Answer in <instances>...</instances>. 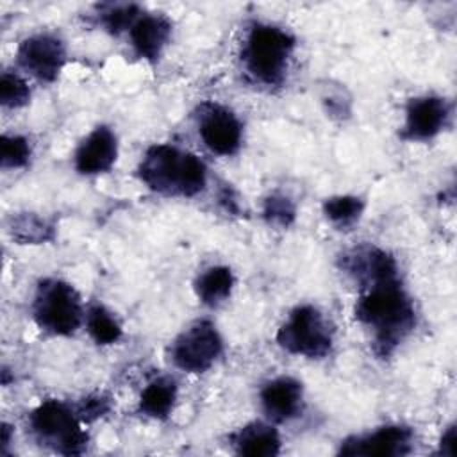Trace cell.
I'll return each mask as SVG.
<instances>
[{
	"label": "cell",
	"mask_w": 457,
	"mask_h": 457,
	"mask_svg": "<svg viewBox=\"0 0 457 457\" xmlns=\"http://www.w3.org/2000/svg\"><path fill=\"white\" fill-rule=\"evenodd\" d=\"M293 45V37L286 30L273 25H255L250 30L245 48V61L250 73L268 86L278 84L284 77Z\"/></svg>",
	"instance_id": "obj_3"
},
{
	"label": "cell",
	"mask_w": 457,
	"mask_h": 457,
	"mask_svg": "<svg viewBox=\"0 0 457 457\" xmlns=\"http://www.w3.org/2000/svg\"><path fill=\"white\" fill-rule=\"evenodd\" d=\"M277 341L291 353L305 357H323L332 346V334L321 312L311 305L296 307L280 327Z\"/></svg>",
	"instance_id": "obj_5"
},
{
	"label": "cell",
	"mask_w": 457,
	"mask_h": 457,
	"mask_svg": "<svg viewBox=\"0 0 457 457\" xmlns=\"http://www.w3.org/2000/svg\"><path fill=\"white\" fill-rule=\"evenodd\" d=\"M355 316L375 328V346L380 355H389L414 327V309L398 278L368 286L355 305Z\"/></svg>",
	"instance_id": "obj_1"
},
{
	"label": "cell",
	"mask_w": 457,
	"mask_h": 457,
	"mask_svg": "<svg viewBox=\"0 0 457 457\" xmlns=\"http://www.w3.org/2000/svg\"><path fill=\"white\" fill-rule=\"evenodd\" d=\"M412 432L407 427H382L370 436L346 439L341 445L345 455H405L411 452Z\"/></svg>",
	"instance_id": "obj_10"
},
{
	"label": "cell",
	"mask_w": 457,
	"mask_h": 457,
	"mask_svg": "<svg viewBox=\"0 0 457 457\" xmlns=\"http://www.w3.org/2000/svg\"><path fill=\"white\" fill-rule=\"evenodd\" d=\"M30 425L43 443L61 453H80L86 446L87 436L80 430L77 416L57 400L43 402L32 412Z\"/></svg>",
	"instance_id": "obj_6"
},
{
	"label": "cell",
	"mask_w": 457,
	"mask_h": 457,
	"mask_svg": "<svg viewBox=\"0 0 457 457\" xmlns=\"http://www.w3.org/2000/svg\"><path fill=\"white\" fill-rule=\"evenodd\" d=\"M34 318L46 332L55 336L73 334L82 321L77 291L62 280H43L34 300Z\"/></svg>",
	"instance_id": "obj_4"
},
{
	"label": "cell",
	"mask_w": 457,
	"mask_h": 457,
	"mask_svg": "<svg viewBox=\"0 0 457 457\" xmlns=\"http://www.w3.org/2000/svg\"><path fill=\"white\" fill-rule=\"evenodd\" d=\"M261 402L266 414L275 421H286L298 414L302 405V384L291 377H280L268 382L261 391Z\"/></svg>",
	"instance_id": "obj_13"
},
{
	"label": "cell",
	"mask_w": 457,
	"mask_h": 457,
	"mask_svg": "<svg viewBox=\"0 0 457 457\" xmlns=\"http://www.w3.org/2000/svg\"><path fill=\"white\" fill-rule=\"evenodd\" d=\"M221 353V337L212 323L196 321L173 343V362L186 371L200 373L212 366Z\"/></svg>",
	"instance_id": "obj_7"
},
{
	"label": "cell",
	"mask_w": 457,
	"mask_h": 457,
	"mask_svg": "<svg viewBox=\"0 0 457 457\" xmlns=\"http://www.w3.org/2000/svg\"><path fill=\"white\" fill-rule=\"evenodd\" d=\"M102 20H104V25H105L111 32L118 34L120 30L129 29V27H132V25L137 21V7L132 5V4L111 5L109 11L104 12Z\"/></svg>",
	"instance_id": "obj_23"
},
{
	"label": "cell",
	"mask_w": 457,
	"mask_h": 457,
	"mask_svg": "<svg viewBox=\"0 0 457 457\" xmlns=\"http://www.w3.org/2000/svg\"><path fill=\"white\" fill-rule=\"evenodd\" d=\"M362 207L364 204L357 196H334L325 202L323 211L330 221H334L336 225L346 227L359 220Z\"/></svg>",
	"instance_id": "obj_20"
},
{
	"label": "cell",
	"mask_w": 457,
	"mask_h": 457,
	"mask_svg": "<svg viewBox=\"0 0 457 457\" xmlns=\"http://www.w3.org/2000/svg\"><path fill=\"white\" fill-rule=\"evenodd\" d=\"M118 154L116 136L107 127H96L77 148L75 152V168L80 173L93 175L107 171Z\"/></svg>",
	"instance_id": "obj_11"
},
{
	"label": "cell",
	"mask_w": 457,
	"mask_h": 457,
	"mask_svg": "<svg viewBox=\"0 0 457 457\" xmlns=\"http://www.w3.org/2000/svg\"><path fill=\"white\" fill-rule=\"evenodd\" d=\"M30 98V89L27 82L16 73L4 71L0 79V102L4 107L25 105Z\"/></svg>",
	"instance_id": "obj_21"
},
{
	"label": "cell",
	"mask_w": 457,
	"mask_h": 457,
	"mask_svg": "<svg viewBox=\"0 0 457 457\" xmlns=\"http://www.w3.org/2000/svg\"><path fill=\"white\" fill-rule=\"evenodd\" d=\"M234 278L228 268L214 266L204 271L196 280V295L207 305H216L223 302L232 289Z\"/></svg>",
	"instance_id": "obj_16"
},
{
	"label": "cell",
	"mask_w": 457,
	"mask_h": 457,
	"mask_svg": "<svg viewBox=\"0 0 457 457\" xmlns=\"http://www.w3.org/2000/svg\"><path fill=\"white\" fill-rule=\"evenodd\" d=\"M2 164L9 168H20L27 164L30 157V145L21 136H4L0 145Z\"/></svg>",
	"instance_id": "obj_22"
},
{
	"label": "cell",
	"mask_w": 457,
	"mask_h": 457,
	"mask_svg": "<svg viewBox=\"0 0 457 457\" xmlns=\"http://www.w3.org/2000/svg\"><path fill=\"white\" fill-rule=\"evenodd\" d=\"M170 23L162 16H141L130 27L132 46L141 57L155 59L170 37Z\"/></svg>",
	"instance_id": "obj_14"
},
{
	"label": "cell",
	"mask_w": 457,
	"mask_h": 457,
	"mask_svg": "<svg viewBox=\"0 0 457 457\" xmlns=\"http://www.w3.org/2000/svg\"><path fill=\"white\" fill-rule=\"evenodd\" d=\"M264 216L273 225L287 227L295 218V207L286 196H270L264 204Z\"/></svg>",
	"instance_id": "obj_24"
},
{
	"label": "cell",
	"mask_w": 457,
	"mask_h": 457,
	"mask_svg": "<svg viewBox=\"0 0 457 457\" xmlns=\"http://www.w3.org/2000/svg\"><path fill=\"white\" fill-rule=\"evenodd\" d=\"M139 177L154 191L191 196L205 186V166L193 154L170 145H154L141 161Z\"/></svg>",
	"instance_id": "obj_2"
},
{
	"label": "cell",
	"mask_w": 457,
	"mask_h": 457,
	"mask_svg": "<svg viewBox=\"0 0 457 457\" xmlns=\"http://www.w3.org/2000/svg\"><path fill=\"white\" fill-rule=\"evenodd\" d=\"M11 234L21 243H43L52 237V227L36 214H20L12 220Z\"/></svg>",
	"instance_id": "obj_19"
},
{
	"label": "cell",
	"mask_w": 457,
	"mask_h": 457,
	"mask_svg": "<svg viewBox=\"0 0 457 457\" xmlns=\"http://www.w3.org/2000/svg\"><path fill=\"white\" fill-rule=\"evenodd\" d=\"M62 43L48 34H37L27 37L18 50L20 64L34 77L45 82H52L64 64Z\"/></svg>",
	"instance_id": "obj_8"
},
{
	"label": "cell",
	"mask_w": 457,
	"mask_h": 457,
	"mask_svg": "<svg viewBox=\"0 0 457 457\" xmlns=\"http://www.w3.org/2000/svg\"><path fill=\"white\" fill-rule=\"evenodd\" d=\"M455 427H450L441 439V452L446 455H455Z\"/></svg>",
	"instance_id": "obj_26"
},
{
	"label": "cell",
	"mask_w": 457,
	"mask_h": 457,
	"mask_svg": "<svg viewBox=\"0 0 457 457\" xmlns=\"http://www.w3.org/2000/svg\"><path fill=\"white\" fill-rule=\"evenodd\" d=\"M87 330L98 345H111L121 337V327L114 316L102 305H95L87 312Z\"/></svg>",
	"instance_id": "obj_18"
},
{
	"label": "cell",
	"mask_w": 457,
	"mask_h": 457,
	"mask_svg": "<svg viewBox=\"0 0 457 457\" xmlns=\"http://www.w3.org/2000/svg\"><path fill=\"white\" fill-rule=\"evenodd\" d=\"M234 445L239 453L250 457H271L278 453L280 439L278 434L264 425V423H252L243 427L234 436Z\"/></svg>",
	"instance_id": "obj_15"
},
{
	"label": "cell",
	"mask_w": 457,
	"mask_h": 457,
	"mask_svg": "<svg viewBox=\"0 0 457 457\" xmlns=\"http://www.w3.org/2000/svg\"><path fill=\"white\" fill-rule=\"evenodd\" d=\"M448 116V109L443 98L423 96L416 98L407 107L405 120V137L411 139H428L436 136Z\"/></svg>",
	"instance_id": "obj_12"
},
{
	"label": "cell",
	"mask_w": 457,
	"mask_h": 457,
	"mask_svg": "<svg viewBox=\"0 0 457 457\" xmlns=\"http://www.w3.org/2000/svg\"><path fill=\"white\" fill-rule=\"evenodd\" d=\"M200 136L211 152L230 155L239 148L241 123L228 109L209 105L200 118Z\"/></svg>",
	"instance_id": "obj_9"
},
{
	"label": "cell",
	"mask_w": 457,
	"mask_h": 457,
	"mask_svg": "<svg viewBox=\"0 0 457 457\" xmlns=\"http://www.w3.org/2000/svg\"><path fill=\"white\" fill-rule=\"evenodd\" d=\"M107 411H109V402L105 398H102V396H89V398H86L80 403L77 414L82 420H95V418L102 416Z\"/></svg>",
	"instance_id": "obj_25"
},
{
	"label": "cell",
	"mask_w": 457,
	"mask_h": 457,
	"mask_svg": "<svg viewBox=\"0 0 457 457\" xmlns=\"http://www.w3.org/2000/svg\"><path fill=\"white\" fill-rule=\"evenodd\" d=\"M175 395H177V387L173 380L157 378L150 382L141 393L139 409L152 418H164L173 407Z\"/></svg>",
	"instance_id": "obj_17"
}]
</instances>
